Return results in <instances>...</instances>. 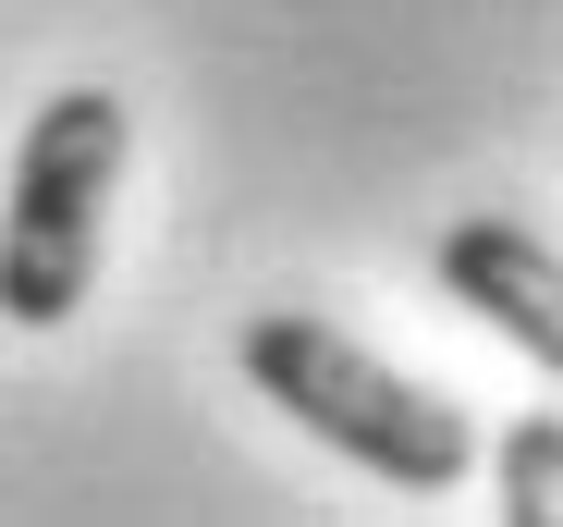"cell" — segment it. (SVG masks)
Wrapping results in <instances>:
<instances>
[{"label": "cell", "instance_id": "1", "mask_svg": "<svg viewBox=\"0 0 563 527\" xmlns=\"http://www.w3.org/2000/svg\"><path fill=\"white\" fill-rule=\"evenodd\" d=\"M233 356H245V381L295 417L307 442H331L343 466L393 479V491H465V466H478V429H465L453 393L405 381L393 356H367L355 331H331V319H307V307L245 319Z\"/></svg>", "mask_w": 563, "mask_h": 527}, {"label": "cell", "instance_id": "2", "mask_svg": "<svg viewBox=\"0 0 563 527\" xmlns=\"http://www.w3.org/2000/svg\"><path fill=\"white\" fill-rule=\"evenodd\" d=\"M123 99L111 86H62L13 147V209H0V319L13 331H62L99 283V221L123 185Z\"/></svg>", "mask_w": 563, "mask_h": 527}, {"label": "cell", "instance_id": "3", "mask_svg": "<svg viewBox=\"0 0 563 527\" xmlns=\"http://www.w3.org/2000/svg\"><path fill=\"white\" fill-rule=\"evenodd\" d=\"M441 295L478 307L515 356L563 369V257H551L539 233H515V221H453V233H441Z\"/></svg>", "mask_w": 563, "mask_h": 527}, {"label": "cell", "instance_id": "4", "mask_svg": "<svg viewBox=\"0 0 563 527\" xmlns=\"http://www.w3.org/2000/svg\"><path fill=\"white\" fill-rule=\"evenodd\" d=\"M490 491H503V527H563V417H551V405L503 429Z\"/></svg>", "mask_w": 563, "mask_h": 527}]
</instances>
